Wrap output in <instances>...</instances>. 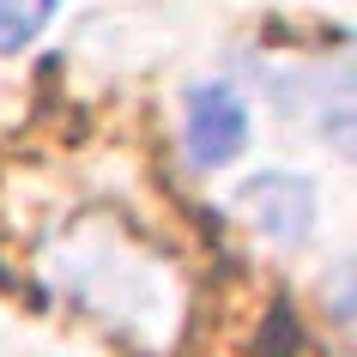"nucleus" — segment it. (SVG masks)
<instances>
[{"mask_svg":"<svg viewBox=\"0 0 357 357\" xmlns=\"http://www.w3.org/2000/svg\"><path fill=\"white\" fill-rule=\"evenodd\" d=\"M182 139H188V164L194 169L230 164V158L248 146V109H243V97L230 91V85H194V91H188Z\"/></svg>","mask_w":357,"mask_h":357,"instance_id":"nucleus-1","label":"nucleus"},{"mask_svg":"<svg viewBox=\"0 0 357 357\" xmlns=\"http://www.w3.org/2000/svg\"><path fill=\"white\" fill-rule=\"evenodd\" d=\"M236 212L273 243H303L309 225H315V188L303 176L273 169V176H255V182L236 188Z\"/></svg>","mask_w":357,"mask_h":357,"instance_id":"nucleus-2","label":"nucleus"},{"mask_svg":"<svg viewBox=\"0 0 357 357\" xmlns=\"http://www.w3.org/2000/svg\"><path fill=\"white\" fill-rule=\"evenodd\" d=\"M61 0H0V55H19L24 43H37V31L55 19Z\"/></svg>","mask_w":357,"mask_h":357,"instance_id":"nucleus-3","label":"nucleus"}]
</instances>
